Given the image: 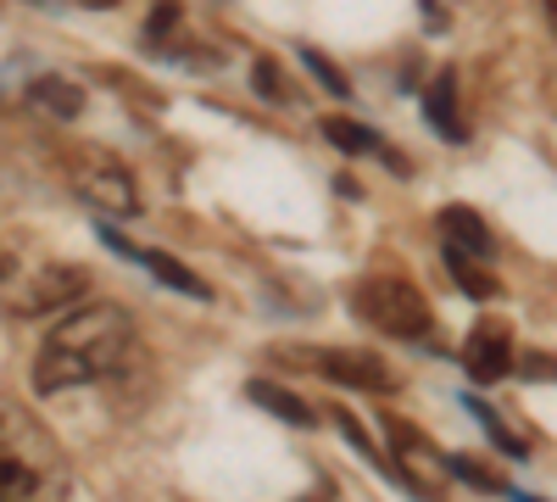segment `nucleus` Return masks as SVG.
I'll return each instance as SVG.
<instances>
[{
    "label": "nucleus",
    "instance_id": "1",
    "mask_svg": "<svg viewBox=\"0 0 557 502\" xmlns=\"http://www.w3.org/2000/svg\"><path fill=\"white\" fill-rule=\"evenodd\" d=\"M134 352V318L123 307H78L62 325L45 335L39 357H34V391L57 396L89 380H107L123 369V357Z\"/></svg>",
    "mask_w": 557,
    "mask_h": 502
},
{
    "label": "nucleus",
    "instance_id": "2",
    "mask_svg": "<svg viewBox=\"0 0 557 502\" xmlns=\"http://www.w3.org/2000/svg\"><path fill=\"white\" fill-rule=\"evenodd\" d=\"M0 502H67V458L28 414H0Z\"/></svg>",
    "mask_w": 557,
    "mask_h": 502
},
{
    "label": "nucleus",
    "instance_id": "3",
    "mask_svg": "<svg viewBox=\"0 0 557 502\" xmlns=\"http://www.w3.org/2000/svg\"><path fill=\"white\" fill-rule=\"evenodd\" d=\"M357 318L374 325L380 335H396V341H424L435 330V313L424 302V291L396 280V273H380V280H362L357 296H351Z\"/></svg>",
    "mask_w": 557,
    "mask_h": 502
},
{
    "label": "nucleus",
    "instance_id": "4",
    "mask_svg": "<svg viewBox=\"0 0 557 502\" xmlns=\"http://www.w3.org/2000/svg\"><path fill=\"white\" fill-rule=\"evenodd\" d=\"M73 191L96 207V212H112V218H134L139 212V191H134V179L117 157H84L73 168Z\"/></svg>",
    "mask_w": 557,
    "mask_h": 502
},
{
    "label": "nucleus",
    "instance_id": "5",
    "mask_svg": "<svg viewBox=\"0 0 557 502\" xmlns=\"http://www.w3.org/2000/svg\"><path fill=\"white\" fill-rule=\"evenodd\" d=\"M301 363H312L318 375H330L335 385H351V391H374V396L396 391V375L374 352H301Z\"/></svg>",
    "mask_w": 557,
    "mask_h": 502
},
{
    "label": "nucleus",
    "instance_id": "6",
    "mask_svg": "<svg viewBox=\"0 0 557 502\" xmlns=\"http://www.w3.org/2000/svg\"><path fill=\"white\" fill-rule=\"evenodd\" d=\"M89 291V273L84 268H67V262H57V268H45V273H34V280L17 291V313H51V307H67L73 296H84Z\"/></svg>",
    "mask_w": 557,
    "mask_h": 502
},
{
    "label": "nucleus",
    "instance_id": "7",
    "mask_svg": "<svg viewBox=\"0 0 557 502\" xmlns=\"http://www.w3.org/2000/svg\"><path fill=\"white\" fill-rule=\"evenodd\" d=\"M101 241L117 252V257H128V262H139V268H151L157 273V280L162 285H173L178 296H196V302H207L212 291L201 285V273H190V268H184V262H173L168 252H146V246H128L123 235H112V223H101Z\"/></svg>",
    "mask_w": 557,
    "mask_h": 502
},
{
    "label": "nucleus",
    "instance_id": "8",
    "mask_svg": "<svg viewBox=\"0 0 557 502\" xmlns=\"http://www.w3.org/2000/svg\"><path fill=\"white\" fill-rule=\"evenodd\" d=\"M462 363H469V375H474L480 385H496L502 375H513V335H507L502 325H480V330H469Z\"/></svg>",
    "mask_w": 557,
    "mask_h": 502
},
{
    "label": "nucleus",
    "instance_id": "9",
    "mask_svg": "<svg viewBox=\"0 0 557 502\" xmlns=\"http://www.w3.org/2000/svg\"><path fill=\"white\" fill-rule=\"evenodd\" d=\"M424 118L441 140H469V123H462V107H457V73H435L430 89H424Z\"/></svg>",
    "mask_w": 557,
    "mask_h": 502
},
{
    "label": "nucleus",
    "instance_id": "10",
    "mask_svg": "<svg viewBox=\"0 0 557 502\" xmlns=\"http://www.w3.org/2000/svg\"><path fill=\"white\" fill-rule=\"evenodd\" d=\"M28 107H39L45 118L73 123V118L84 112V89H78V84H67L62 73H39V78H28Z\"/></svg>",
    "mask_w": 557,
    "mask_h": 502
},
{
    "label": "nucleus",
    "instance_id": "11",
    "mask_svg": "<svg viewBox=\"0 0 557 502\" xmlns=\"http://www.w3.org/2000/svg\"><path fill=\"white\" fill-rule=\"evenodd\" d=\"M441 235H446V246L469 252V257H480V262L496 257V252H491V230H485V218H480L474 207H446V212H441Z\"/></svg>",
    "mask_w": 557,
    "mask_h": 502
},
{
    "label": "nucleus",
    "instance_id": "12",
    "mask_svg": "<svg viewBox=\"0 0 557 502\" xmlns=\"http://www.w3.org/2000/svg\"><path fill=\"white\" fill-rule=\"evenodd\" d=\"M246 396L257 402V407H268L273 419H285V425H296V430H312L318 425V414L296 396V391H285V385H273V380H251L246 385Z\"/></svg>",
    "mask_w": 557,
    "mask_h": 502
},
{
    "label": "nucleus",
    "instance_id": "13",
    "mask_svg": "<svg viewBox=\"0 0 557 502\" xmlns=\"http://www.w3.org/2000/svg\"><path fill=\"white\" fill-rule=\"evenodd\" d=\"M446 268H451V280H457V291H469V296H480V302H491V296H502V280L480 262V257H469V252H457V246H446Z\"/></svg>",
    "mask_w": 557,
    "mask_h": 502
},
{
    "label": "nucleus",
    "instance_id": "14",
    "mask_svg": "<svg viewBox=\"0 0 557 502\" xmlns=\"http://www.w3.org/2000/svg\"><path fill=\"white\" fill-rule=\"evenodd\" d=\"M318 128H323V140L341 146V151H351V157L380 151V134H374V128H362V123H351V118H323Z\"/></svg>",
    "mask_w": 557,
    "mask_h": 502
},
{
    "label": "nucleus",
    "instance_id": "15",
    "mask_svg": "<svg viewBox=\"0 0 557 502\" xmlns=\"http://www.w3.org/2000/svg\"><path fill=\"white\" fill-rule=\"evenodd\" d=\"M178 23H184V0H157V7H151V17H146V45H151V51L173 45Z\"/></svg>",
    "mask_w": 557,
    "mask_h": 502
},
{
    "label": "nucleus",
    "instance_id": "16",
    "mask_svg": "<svg viewBox=\"0 0 557 502\" xmlns=\"http://www.w3.org/2000/svg\"><path fill=\"white\" fill-rule=\"evenodd\" d=\"M446 469H451L457 480H469L474 491H485V497H502V491H507V486H502V480L480 464V458H462V452H446Z\"/></svg>",
    "mask_w": 557,
    "mask_h": 502
},
{
    "label": "nucleus",
    "instance_id": "17",
    "mask_svg": "<svg viewBox=\"0 0 557 502\" xmlns=\"http://www.w3.org/2000/svg\"><path fill=\"white\" fill-rule=\"evenodd\" d=\"M301 62L312 68V78L323 84V89H335V96H351V78L330 62V57H323V51H312V45H307V51H301Z\"/></svg>",
    "mask_w": 557,
    "mask_h": 502
},
{
    "label": "nucleus",
    "instance_id": "18",
    "mask_svg": "<svg viewBox=\"0 0 557 502\" xmlns=\"http://www.w3.org/2000/svg\"><path fill=\"white\" fill-rule=\"evenodd\" d=\"M469 414H474V419H480V425L491 430V441H496L502 452H513V458H524V441H519L513 430H502V419L491 414V407H485V402H469Z\"/></svg>",
    "mask_w": 557,
    "mask_h": 502
},
{
    "label": "nucleus",
    "instance_id": "19",
    "mask_svg": "<svg viewBox=\"0 0 557 502\" xmlns=\"http://www.w3.org/2000/svg\"><path fill=\"white\" fill-rule=\"evenodd\" d=\"M251 84L262 89L268 101H285L290 89H285V78H278V62H268V57H257V73H251Z\"/></svg>",
    "mask_w": 557,
    "mask_h": 502
},
{
    "label": "nucleus",
    "instance_id": "20",
    "mask_svg": "<svg viewBox=\"0 0 557 502\" xmlns=\"http://www.w3.org/2000/svg\"><path fill=\"white\" fill-rule=\"evenodd\" d=\"M513 369H519L524 380H557V357H546V352H524V357H513Z\"/></svg>",
    "mask_w": 557,
    "mask_h": 502
},
{
    "label": "nucleus",
    "instance_id": "21",
    "mask_svg": "<svg viewBox=\"0 0 557 502\" xmlns=\"http://www.w3.org/2000/svg\"><path fill=\"white\" fill-rule=\"evenodd\" d=\"M78 7H89V12H107V7H117V0H78Z\"/></svg>",
    "mask_w": 557,
    "mask_h": 502
},
{
    "label": "nucleus",
    "instance_id": "22",
    "mask_svg": "<svg viewBox=\"0 0 557 502\" xmlns=\"http://www.w3.org/2000/svg\"><path fill=\"white\" fill-rule=\"evenodd\" d=\"M546 28L557 34V0H546Z\"/></svg>",
    "mask_w": 557,
    "mask_h": 502
},
{
    "label": "nucleus",
    "instance_id": "23",
    "mask_svg": "<svg viewBox=\"0 0 557 502\" xmlns=\"http://www.w3.org/2000/svg\"><path fill=\"white\" fill-rule=\"evenodd\" d=\"M513 502H535V497H513Z\"/></svg>",
    "mask_w": 557,
    "mask_h": 502
}]
</instances>
